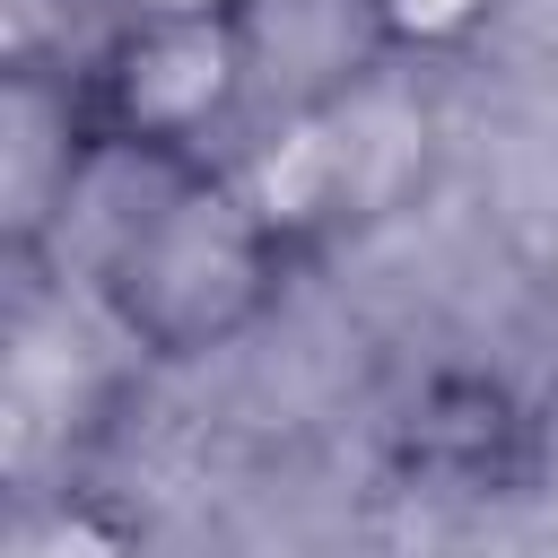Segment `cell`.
<instances>
[{"label": "cell", "mask_w": 558, "mask_h": 558, "mask_svg": "<svg viewBox=\"0 0 558 558\" xmlns=\"http://www.w3.org/2000/svg\"><path fill=\"white\" fill-rule=\"evenodd\" d=\"M44 262H61L105 314V331L148 366H209L244 349L305 270L227 157L157 166L122 148H113V209H70Z\"/></svg>", "instance_id": "6da1fadb"}, {"label": "cell", "mask_w": 558, "mask_h": 558, "mask_svg": "<svg viewBox=\"0 0 558 558\" xmlns=\"http://www.w3.org/2000/svg\"><path fill=\"white\" fill-rule=\"evenodd\" d=\"M105 140L78 96V52H9L0 78V235L17 262H44Z\"/></svg>", "instance_id": "277c9868"}, {"label": "cell", "mask_w": 558, "mask_h": 558, "mask_svg": "<svg viewBox=\"0 0 558 558\" xmlns=\"http://www.w3.org/2000/svg\"><path fill=\"white\" fill-rule=\"evenodd\" d=\"M262 17V0H113V17Z\"/></svg>", "instance_id": "52a82bcc"}, {"label": "cell", "mask_w": 558, "mask_h": 558, "mask_svg": "<svg viewBox=\"0 0 558 558\" xmlns=\"http://www.w3.org/2000/svg\"><path fill=\"white\" fill-rule=\"evenodd\" d=\"M384 87H340V96H305L288 105L253 148H235V183L253 192V209L279 227V244L296 262H323L349 227L384 218V201L401 192V174H384Z\"/></svg>", "instance_id": "3957f363"}, {"label": "cell", "mask_w": 558, "mask_h": 558, "mask_svg": "<svg viewBox=\"0 0 558 558\" xmlns=\"http://www.w3.org/2000/svg\"><path fill=\"white\" fill-rule=\"evenodd\" d=\"M0 558H148V532L105 488H35L17 497Z\"/></svg>", "instance_id": "5b68a950"}, {"label": "cell", "mask_w": 558, "mask_h": 558, "mask_svg": "<svg viewBox=\"0 0 558 558\" xmlns=\"http://www.w3.org/2000/svg\"><path fill=\"white\" fill-rule=\"evenodd\" d=\"M262 61V17H105L78 52V96L105 148L157 166H209L235 131Z\"/></svg>", "instance_id": "7a4b0ae2"}, {"label": "cell", "mask_w": 558, "mask_h": 558, "mask_svg": "<svg viewBox=\"0 0 558 558\" xmlns=\"http://www.w3.org/2000/svg\"><path fill=\"white\" fill-rule=\"evenodd\" d=\"M375 61L392 70H436L488 44V26L506 17V0H357Z\"/></svg>", "instance_id": "8992f818"}]
</instances>
